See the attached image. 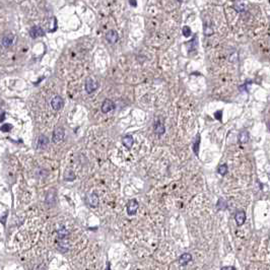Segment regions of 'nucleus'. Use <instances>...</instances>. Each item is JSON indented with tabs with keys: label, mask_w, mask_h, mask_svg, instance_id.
<instances>
[{
	"label": "nucleus",
	"mask_w": 270,
	"mask_h": 270,
	"mask_svg": "<svg viewBox=\"0 0 270 270\" xmlns=\"http://www.w3.org/2000/svg\"><path fill=\"white\" fill-rule=\"evenodd\" d=\"M88 203H90V205H91V206H97L98 205V198H97V196L94 195V194L91 195L90 197H88Z\"/></svg>",
	"instance_id": "dca6fc26"
},
{
	"label": "nucleus",
	"mask_w": 270,
	"mask_h": 270,
	"mask_svg": "<svg viewBox=\"0 0 270 270\" xmlns=\"http://www.w3.org/2000/svg\"><path fill=\"white\" fill-rule=\"evenodd\" d=\"M122 142H123V144L125 145V146H126L127 148H130V147H131L132 145H133V142H134V140H133V137H132V136L127 135V136H125V137L123 138Z\"/></svg>",
	"instance_id": "f8f14e48"
},
{
	"label": "nucleus",
	"mask_w": 270,
	"mask_h": 270,
	"mask_svg": "<svg viewBox=\"0 0 270 270\" xmlns=\"http://www.w3.org/2000/svg\"><path fill=\"white\" fill-rule=\"evenodd\" d=\"M98 83L96 80H94V79H87V82H85V91H87V93L88 94L94 93L98 88Z\"/></svg>",
	"instance_id": "f257e3e1"
},
{
	"label": "nucleus",
	"mask_w": 270,
	"mask_h": 270,
	"mask_svg": "<svg viewBox=\"0 0 270 270\" xmlns=\"http://www.w3.org/2000/svg\"><path fill=\"white\" fill-rule=\"evenodd\" d=\"M249 140V133L247 131H242L239 134V141L241 143H246Z\"/></svg>",
	"instance_id": "4468645a"
},
{
	"label": "nucleus",
	"mask_w": 270,
	"mask_h": 270,
	"mask_svg": "<svg viewBox=\"0 0 270 270\" xmlns=\"http://www.w3.org/2000/svg\"><path fill=\"white\" fill-rule=\"evenodd\" d=\"M30 34L33 38H39L44 35V31H43V28L40 27H33Z\"/></svg>",
	"instance_id": "6e6552de"
},
{
	"label": "nucleus",
	"mask_w": 270,
	"mask_h": 270,
	"mask_svg": "<svg viewBox=\"0 0 270 270\" xmlns=\"http://www.w3.org/2000/svg\"><path fill=\"white\" fill-rule=\"evenodd\" d=\"M183 35L185 37H189L190 35H191V28H190L189 27H184L183 28Z\"/></svg>",
	"instance_id": "a211bd4d"
},
{
	"label": "nucleus",
	"mask_w": 270,
	"mask_h": 270,
	"mask_svg": "<svg viewBox=\"0 0 270 270\" xmlns=\"http://www.w3.org/2000/svg\"><path fill=\"white\" fill-rule=\"evenodd\" d=\"M51 105H52L54 110H60L64 105V101L61 97H55L51 101Z\"/></svg>",
	"instance_id": "20e7f679"
},
{
	"label": "nucleus",
	"mask_w": 270,
	"mask_h": 270,
	"mask_svg": "<svg viewBox=\"0 0 270 270\" xmlns=\"http://www.w3.org/2000/svg\"><path fill=\"white\" fill-rule=\"evenodd\" d=\"M130 3H131V4H133L134 6H136V2H135V0H130Z\"/></svg>",
	"instance_id": "b1692460"
},
{
	"label": "nucleus",
	"mask_w": 270,
	"mask_h": 270,
	"mask_svg": "<svg viewBox=\"0 0 270 270\" xmlns=\"http://www.w3.org/2000/svg\"><path fill=\"white\" fill-rule=\"evenodd\" d=\"M218 208H221V209H224L225 207H227V205H225V201L224 199H220V201H218Z\"/></svg>",
	"instance_id": "6ab92c4d"
},
{
	"label": "nucleus",
	"mask_w": 270,
	"mask_h": 270,
	"mask_svg": "<svg viewBox=\"0 0 270 270\" xmlns=\"http://www.w3.org/2000/svg\"><path fill=\"white\" fill-rule=\"evenodd\" d=\"M106 39H107V41L110 44H115L117 41H118V39H119L118 33H117V31H109L106 34Z\"/></svg>",
	"instance_id": "39448f33"
},
{
	"label": "nucleus",
	"mask_w": 270,
	"mask_h": 270,
	"mask_svg": "<svg viewBox=\"0 0 270 270\" xmlns=\"http://www.w3.org/2000/svg\"><path fill=\"white\" fill-rule=\"evenodd\" d=\"M114 108H115V104H114L111 100H109V98H107V100L104 101L103 105H102V112L109 113L112 110H114Z\"/></svg>",
	"instance_id": "7ed1b4c3"
},
{
	"label": "nucleus",
	"mask_w": 270,
	"mask_h": 270,
	"mask_svg": "<svg viewBox=\"0 0 270 270\" xmlns=\"http://www.w3.org/2000/svg\"><path fill=\"white\" fill-rule=\"evenodd\" d=\"M220 115H221V112H217L215 114V117H216L217 119H220Z\"/></svg>",
	"instance_id": "5701e85b"
},
{
	"label": "nucleus",
	"mask_w": 270,
	"mask_h": 270,
	"mask_svg": "<svg viewBox=\"0 0 270 270\" xmlns=\"http://www.w3.org/2000/svg\"><path fill=\"white\" fill-rule=\"evenodd\" d=\"M10 128H11V125H9V124H5V125H3L2 127H1V129H2V131H9V130H10Z\"/></svg>",
	"instance_id": "aec40b11"
},
{
	"label": "nucleus",
	"mask_w": 270,
	"mask_h": 270,
	"mask_svg": "<svg viewBox=\"0 0 270 270\" xmlns=\"http://www.w3.org/2000/svg\"><path fill=\"white\" fill-rule=\"evenodd\" d=\"M235 218H236V221H237V224L238 225H242L244 222H245L246 220V214L244 211H240V212H237L236 216H235Z\"/></svg>",
	"instance_id": "9d476101"
},
{
	"label": "nucleus",
	"mask_w": 270,
	"mask_h": 270,
	"mask_svg": "<svg viewBox=\"0 0 270 270\" xmlns=\"http://www.w3.org/2000/svg\"><path fill=\"white\" fill-rule=\"evenodd\" d=\"M13 42H14V37H13V35H10V34L7 35V36H5L2 40V44L4 47L11 46L12 44H13Z\"/></svg>",
	"instance_id": "1a4fd4ad"
},
{
	"label": "nucleus",
	"mask_w": 270,
	"mask_h": 270,
	"mask_svg": "<svg viewBox=\"0 0 270 270\" xmlns=\"http://www.w3.org/2000/svg\"><path fill=\"white\" fill-rule=\"evenodd\" d=\"M221 270H234V268L230 267V266H225V267H222Z\"/></svg>",
	"instance_id": "4be33fe9"
},
{
	"label": "nucleus",
	"mask_w": 270,
	"mask_h": 270,
	"mask_svg": "<svg viewBox=\"0 0 270 270\" xmlns=\"http://www.w3.org/2000/svg\"><path fill=\"white\" fill-rule=\"evenodd\" d=\"M64 135H65L64 129L61 128V127L56 128L55 131H54V133H53V141L54 142H60L63 138H64Z\"/></svg>",
	"instance_id": "f03ea898"
},
{
	"label": "nucleus",
	"mask_w": 270,
	"mask_h": 270,
	"mask_svg": "<svg viewBox=\"0 0 270 270\" xmlns=\"http://www.w3.org/2000/svg\"><path fill=\"white\" fill-rule=\"evenodd\" d=\"M178 1H181V0H178Z\"/></svg>",
	"instance_id": "393cba45"
},
{
	"label": "nucleus",
	"mask_w": 270,
	"mask_h": 270,
	"mask_svg": "<svg viewBox=\"0 0 270 270\" xmlns=\"http://www.w3.org/2000/svg\"><path fill=\"white\" fill-rule=\"evenodd\" d=\"M235 8L237 9V11L242 12L246 9V4L244 2V0H237L236 4H235Z\"/></svg>",
	"instance_id": "ddd939ff"
},
{
	"label": "nucleus",
	"mask_w": 270,
	"mask_h": 270,
	"mask_svg": "<svg viewBox=\"0 0 270 270\" xmlns=\"http://www.w3.org/2000/svg\"><path fill=\"white\" fill-rule=\"evenodd\" d=\"M48 138L46 137V136H41V137L39 138V140H38V145H39V147H45L47 144H48Z\"/></svg>",
	"instance_id": "2eb2a0df"
},
{
	"label": "nucleus",
	"mask_w": 270,
	"mask_h": 270,
	"mask_svg": "<svg viewBox=\"0 0 270 270\" xmlns=\"http://www.w3.org/2000/svg\"><path fill=\"white\" fill-rule=\"evenodd\" d=\"M191 45H192V50H194L195 48H197V45H196V38H194V39L192 40V42H191Z\"/></svg>",
	"instance_id": "412c9836"
},
{
	"label": "nucleus",
	"mask_w": 270,
	"mask_h": 270,
	"mask_svg": "<svg viewBox=\"0 0 270 270\" xmlns=\"http://www.w3.org/2000/svg\"><path fill=\"white\" fill-rule=\"evenodd\" d=\"M218 173L220 175H224L225 173H227V165H221V166L218 168Z\"/></svg>",
	"instance_id": "f3484780"
},
{
	"label": "nucleus",
	"mask_w": 270,
	"mask_h": 270,
	"mask_svg": "<svg viewBox=\"0 0 270 270\" xmlns=\"http://www.w3.org/2000/svg\"><path fill=\"white\" fill-rule=\"evenodd\" d=\"M191 259H192V256H191V254H189V253H185V254H183V255L180 257V259H179V262H180V264H182V265H185V264H187V263H189L190 261H191Z\"/></svg>",
	"instance_id": "9b49d317"
},
{
	"label": "nucleus",
	"mask_w": 270,
	"mask_h": 270,
	"mask_svg": "<svg viewBox=\"0 0 270 270\" xmlns=\"http://www.w3.org/2000/svg\"><path fill=\"white\" fill-rule=\"evenodd\" d=\"M137 208H138V203L136 200H131L129 203H128V206H127V211H128L129 214H135L136 211H137Z\"/></svg>",
	"instance_id": "423d86ee"
},
{
	"label": "nucleus",
	"mask_w": 270,
	"mask_h": 270,
	"mask_svg": "<svg viewBox=\"0 0 270 270\" xmlns=\"http://www.w3.org/2000/svg\"><path fill=\"white\" fill-rule=\"evenodd\" d=\"M154 131L158 135L164 134V133H165V125H164L163 121H161V120L155 121V123H154Z\"/></svg>",
	"instance_id": "0eeeda50"
}]
</instances>
